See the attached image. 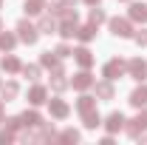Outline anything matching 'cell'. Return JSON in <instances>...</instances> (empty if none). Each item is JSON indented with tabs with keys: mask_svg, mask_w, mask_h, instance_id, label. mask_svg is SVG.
I'll use <instances>...</instances> for the list:
<instances>
[{
	"mask_svg": "<svg viewBox=\"0 0 147 145\" xmlns=\"http://www.w3.org/2000/svg\"><path fill=\"white\" fill-rule=\"evenodd\" d=\"M82 122H85V128H99L102 125V117H99V111H93V114H88V117H82Z\"/></svg>",
	"mask_w": 147,
	"mask_h": 145,
	"instance_id": "4316f807",
	"label": "cell"
},
{
	"mask_svg": "<svg viewBox=\"0 0 147 145\" xmlns=\"http://www.w3.org/2000/svg\"><path fill=\"white\" fill-rule=\"evenodd\" d=\"M102 74H105V80H119V77H125V74H127V63H125V60H119V57H113V60L105 63Z\"/></svg>",
	"mask_w": 147,
	"mask_h": 145,
	"instance_id": "277c9868",
	"label": "cell"
},
{
	"mask_svg": "<svg viewBox=\"0 0 147 145\" xmlns=\"http://www.w3.org/2000/svg\"><path fill=\"white\" fill-rule=\"evenodd\" d=\"M37 29H40V34H57V29H59V20H57L54 14H40Z\"/></svg>",
	"mask_w": 147,
	"mask_h": 145,
	"instance_id": "9c48e42d",
	"label": "cell"
},
{
	"mask_svg": "<svg viewBox=\"0 0 147 145\" xmlns=\"http://www.w3.org/2000/svg\"><path fill=\"white\" fill-rule=\"evenodd\" d=\"M122 3H127V0H122Z\"/></svg>",
	"mask_w": 147,
	"mask_h": 145,
	"instance_id": "74e56055",
	"label": "cell"
},
{
	"mask_svg": "<svg viewBox=\"0 0 147 145\" xmlns=\"http://www.w3.org/2000/svg\"><path fill=\"white\" fill-rule=\"evenodd\" d=\"M125 114L122 111H113V114H108V120H105V128H108V134H116V131H122L125 128Z\"/></svg>",
	"mask_w": 147,
	"mask_h": 145,
	"instance_id": "30bf717a",
	"label": "cell"
},
{
	"mask_svg": "<svg viewBox=\"0 0 147 145\" xmlns=\"http://www.w3.org/2000/svg\"><path fill=\"white\" fill-rule=\"evenodd\" d=\"M127 77H133L136 83H144V80H147V63L142 60V57L127 60Z\"/></svg>",
	"mask_w": 147,
	"mask_h": 145,
	"instance_id": "8992f818",
	"label": "cell"
},
{
	"mask_svg": "<svg viewBox=\"0 0 147 145\" xmlns=\"http://www.w3.org/2000/svg\"><path fill=\"white\" fill-rule=\"evenodd\" d=\"M17 46V34H11V31H3L0 29V51H11Z\"/></svg>",
	"mask_w": 147,
	"mask_h": 145,
	"instance_id": "44dd1931",
	"label": "cell"
},
{
	"mask_svg": "<svg viewBox=\"0 0 147 145\" xmlns=\"http://www.w3.org/2000/svg\"><path fill=\"white\" fill-rule=\"evenodd\" d=\"M6 128H11V131H20V128H23V120H20V117H9V120H6Z\"/></svg>",
	"mask_w": 147,
	"mask_h": 145,
	"instance_id": "1f68e13d",
	"label": "cell"
},
{
	"mask_svg": "<svg viewBox=\"0 0 147 145\" xmlns=\"http://www.w3.org/2000/svg\"><path fill=\"white\" fill-rule=\"evenodd\" d=\"M48 111H51V117H54V120H65V117L71 114V108H68V103H65V100H59V97H54V100H48Z\"/></svg>",
	"mask_w": 147,
	"mask_h": 145,
	"instance_id": "ba28073f",
	"label": "cell"
},
{
	"mask_svg": "<svg viewBox=\"0 0 147 145\" xmlns=\"http://www.w3.org/2000/svg\"><path fill=\"white\" fill-rule=\"evenodd\" d=\"M68 85H71V83L65 80V68H62V66H59V68H54V77H51V88L59 94V91H65Z\"/></svg>",
	"mask_w": 147,
	"mask_h": 145,
	"instance_id": "2e32d148",
	"label": "cell"
},
{
	"mask_svg": "<svg viewBox=\"0 0 147 145\" xmlns=\"http://www.w3.org/2000/svg\"><path fill=\"white\" fill-rule=\"evenodd\" d=\"M96 97H99V100H113V97H116L113 80H102V83H96Z\"/></svg>",
	"mask_w": 147,
	"mask_h": 145,
	"instance_id": "9a60e30c",
	"label": "cell"
},
{
	"mask_svg": "<svg viewBox=\"0 0 147 145\" xmlns=\"http://www.w3.org/2000/svg\"><path fill=\"white\" fill-rule=\"evenodd\" d=\"M93 37H96V26H93V23L79 26V29H76V40H82V43H91Z\"/></svg>",
	"mask_w": 147,
	"mask_h": 145,
	"instance_id": "7402d4cb",
	"label": "cell"
},
{
	"mask_svg": "<svg viewBox=\"0 0 147 145\" xmlns=\"http://www.w3.org/2000/svg\"><path fill=\"white\" fill-rule=\"evenodd\" d=\"M17 40H23L26 46H34L37 40H40V29L31 26L28 20H20L17 23Z\"/></svg>",
	"mask_w": 147,
	"mask_h": 145,
	"instance_id": "3957f363",
	"label": "cell"
},
{
	"mask_svg": "<svg viewBox=\"0 0 147 145\" xmlns=\"http://www.w3.org/2000/svg\"><path fill=\"white\" fill-rule=\"evenodd\" d=\"M62 3H65V6H74V3H76V0H62Z\"/></svg>",
	"mask_w": 147,
	"mask_h": 145,
	"instance_id": "d590c367",
	"label": "cell"
},
{
	"mask_svg": "<svg viewBox=\"0 0 147 145\" xmlns=\"http://www.w3.org/2000/svg\"><path fill=\"white\" fill-rule=\"evenodd\" d=\"M71 85H74L76 91H88V88H93V85H96V80L91 77V71H88V68H82L79 74H74Z\"/></svg>",
	"mask_w": 147,
	"mask_h": 145,
	"instance_id": "52a82bcc",
	"label": "cell"
},
{
	"mask_svg": "<svg viewBox=\"0 0 147 145\" xmlns=\"http://www.w3.org/2000/svg\"><path fill=\"white\" fill-rule=\"evenodd\" d=\"M0 91H3V100L9 103V100H14V97H17V94H20V85H17V83H14V80H9L6 85H0Z\"/></svg>",
	"mask_w": 147,
	"mask_h": 145,
	"instance_id": "cb8c5ba5",
	"label": "cell"
},
{
	"mask_svg": "<svg viewBox=\"0 0 147 145\" xmlns=\"http://www.w3.org/2000/svg\"><path fill=\"white\" fill-rule=\"evenodd\" d=\"M133 40H136V46H147V29H139V31H133Z\"/></svg>",
	"mask_w": 147,
	"mask_h": 145,
	"instance_id": "4dcf8cb0",
	"label": "cell"
},
{
	"mask_svg": "<svg viewBox=\"0 0 147 145\" xmlns=\"http://www.w3.org/2000/svg\"><path fill=\"white\" fill-rule=\"evenodd\" d=\"M105 20H108V14H105L99 6H93L91 12H88V23H93V26H99V23H105Z\"/></svg>",
	"mask_w": 147,
	"mask_h": 145,
	"instance_id": "d4e9b609",
	"label": "cell"
},
{
	"mask_svg": "<svg viewBox=\"0 0 147 145\" xmlns=\"http://www.w3.org/2000/svg\"><path fill=\"white\" fill-rule=\"evenodd\" d=\"M0 6H3V0H0Z\"/></svg>",
	"mask_w": 147,
	"mask_h": 145,
	"instance_id": "f35d334b",
	"label": "cell"
},
{
	"mask_svg": "<svg viewBox=\"0 0 147 145\" xmlns=\"http://www.w3.org/2000/svg\"><path fill=\"white\" fill-rule=\"evenodd\" d=\"M40 71H42V66H23V74H26L28 80H37Z\"/></svg>",
	"mask_w": 147,
	"mask_h": 145,
	"instance_id": "f546056e",
	"label": "cell"
},
{
	"mask_svg": "<svg viewBox=\"0 0 147 145\" xmlns=\"http://www.w3.org/2000/svg\"><path fill=\"white\" fill-rule=\"evenodd\" d=\"M0 85H3V83H0Z\"/></svg>",
	"mask_w": 147,
	"mask_h": 145,
	"instance_id": "ab89813d",
	"label": "cell"
},
{
	"mask_svg": "<svg viewBox=\"0 0 147 145\" xmlns=\"http://www.w3.org/2000/svg\"><path fill=\"white\" fill-rule=\"evenodd\" d=\"M130 105L133 108H144L147 105V85L142 83L139 88H133V94H130Z\"/></svg>",
	"mask_w": 147,
	"mask_h": 145,
	"instance_id": "5bb4252c",
	"label": "cell"
},
{
	"mask_svg": "<svg viewBox=\"0 0 147 145\" xmlns=\"http://www.w3.org/2000/svg\"><path fill=\"white\" fill-rule=\"evenodd\" d=\"M85 3H88V6H99V0H85Z\"/></svg>",
	"mask_w": 147,
	"mask_h": 145,
	"instance_id": "e575fe53",
	"label": "cell"
},
{
	"mask_svg": "<svg viewBox=\"0 0 147 145\" xmlns=\"http://www.w3.org/2000/svg\"><path fill=\"white\" fill-rule=\"evenodd\" d=\"M57 140H59V142H79V131H76V128H65Z\"/></svg>",
	"mask_w": 147,
	"mask_h": 145,
	"instance_id": "484cf974",
	"label": "cell"
},
{
	"mask_svg": "<svg viewBox=\"0 0 147 145\" xmlns=\"http://www.w3.org/2000/svg\"><path fill=\"white\" fill-rule=\"evenodd\" d=\"M108 26H110V34L113 37H133V31H136L130 17H110Z\"/></svg>",
	"mask_w": 147,
	"mask_h": 145,
	"instance_id": "7a4b0ae2",
	"label": "cell"
},
{
	"mask_svg": "<svg viewBox=\"0 0 147 145\" xmlns=\"http://www.w3.org/2000/svg\"><path fill=\"white\" fill-rule=\"evenodd\" d=\"M11 140H14V131H11V128H6V131H0V142H3V145H9Z\"/></svg>",
	"mask_w": 147,
	"mask_h": 145,
	"instance_id": "d6a6232c",
	"label": "cell"
},
{
	"mask_svg": "<svg viewBox=\"0 0 147 145\" xmlns=\"http://www.w3.org/2000/svg\"><path fill=\"white\" fill-rule=\"evenodd\" d=\"M127 17L133 20V23H147V3H130Z\"/></svg>",
	"mask_w": 147,
	"mask_h": 145,
	"instance_id": "4fadbf2b",
	"label": "cell"
},
{
	"mask_svg": "<svg viewBox=\"0 0 147 145\" xmlns=\"http://www.w3.org/2000/svg\"><path fill=\"white\" fill-rule=\"evenodd\" d=\"M0 29H3V23H0Z\"/></svg>",
	"mask_w": 147,
	"mask_h": 145,
	"instance_id": "8d00e7d4",
	"label": "cell"
},
{
	"mask_svg": "<svg viewBox=\"0 0 147 145\" xmlns=\"http://www.w3.org/2000/svg\"><path fill=\"white\" fill-rule=\"evenodd\" d=\"M0 122H6V117H3V100H0Z\"/></svg>",
	"mask_w": 147,
	"mask_h": 145,
	"instance_id": "836d02e7",
	"label": "cell"
},
{
	"mask_svg": "<svg viewBox=\"0 0 147 145\" xmlns=\"http://www.w3.org/2000/svg\"><path fill=\"white\" fill-rule=\"evenodd\" d=\"M125 131H127V137L139 140V137H142V131H147V108L139 111V114H136V120L125 122Z\"/></svg>",
	"mask_w": 147,
	"mask_h": 145,
	"instance_id": "5b68a950",
	"label": "cell"
},
{
	"mask_svg": "<svg viewBox=\"0 0 147 145\" xmlns=\"http://www.w3.org/2000/svg\"><path fill=\"white\" fill-rule=\"evenodd\" d=\"M74 60L79 63V68H91L93 66V54L88 46H79V49H74Z\"/></svg>",
	"mask_w": 147,
	"mask_h": 145,
	"instance_id": "8fae6325",
	"label": "cell"
},
{
	"mask_svg": "<svg viewBox=\"0 0 147 145\" xmlns=\"http://www.w3.org/2000/svg\"><path fill=\"white\" fill-rule=\"evenodd\" d=\"M54 54L59 57V60H65V57H71L74 51H71V46H68V43H59V46L54 49Z\"/></svg>",
	"mask_w": 147,
	"mask_h": 145,
	"instance_id": "f1b7e54d",
	"label": "cell"
},
{
	"mask_svg": "<svg viewBox=\"0 0 147 145\" xmlns=\"http://www.w3.org/2000/svg\"><path fill=\"white\" fill-rule=\"evenodd\" d=\"M76 111H79L82 117L93 114V111H96V97H91V94H82V97L76 100Z\"/></svg>",
	"mask_w": 147,
	"mask_h": 145,
	"instance_id": "7c38bea8",
	"label": "cell"
},
{
	"mask_svg": "<svg viewBox=\"0 0 147 145\" xmlns=\"http://www.w3.org/2000/svg\"><path fill=\"white\" fill-rule=\"evenodd\" d=\"M37 140H42V142H51V140H57L54 128H48L45 122H42V125H40V134H37Z\"/></svg>",
	"mask_w": 147,
	"mask_h": 145,
	"instance_id": "83f0119b",
	"label": "cell"
},
{
	"mask_svg": "<svg viewBox=\"0 0 147 145\" xmlns=\"http://www.w3.org/2000/svg\"><path fill=\"white\" fill-rule=\"evenodd\" d=\"M20 120H23V128H40L42 125V117H40L37 111H23Z\"/></svg>",
	"mask_w": 147,
	"mask_h": 145,
	"instance_id": "d6986e66",
	"label": "cell"
},
{
	"mask_svg": "<svg viewBox=\"0 0 147 145\" xmlns=\"http://www.w3.org/2000/svg\"><path fill=\"white\" fill-rule=\"evenodd\" d=\"M42 9H45V0H26V3H23V12H26L28 17L42 14Z\"/></svg>",
	"mask_w": 147,
	"mask_h": 145,
	"instance_id": "ffe728a7",
	"label": "cell"
},
{
	"mask_svg": "<svg viewBox=\"0 0 147 145\" xmlns=\"http://www.w3.org/2000/svg\"><path fill=\"white\" fill-rule=\"evenodd\" d=\"M76 29H79L76 12H74V9H68V12L62 14V20H59V29H57V34H62L65 40H71V37H76Z\"/></svg>",
	"mask_w": 147,
	"mask_h": 145,
	"instance_id": "6da1fadb",
	"label": "cell"
},
{
	"mask_svg": "<svg viewBox=\"0 0 147 145\" xmlns=\"http://www.w3.org/2000/svg\"><path fill=\"white\" fill-rule=\"evenodd\" d=\"M40 66L54 71V68H59V57H57L54 51H42V57H40Z\"/></svg>",
	"mask_w": 147,
	"mask_h": 145,
	"instance_id": "603a6c76",
	"label": "cell"
},
{
	"mask_svg": "<svg viewBox=\"0 0 147 145\" xmlns=\"http://www.w3.org/2000/svg\"><path fill=\"white\" fill-rule=\"evenodd\" d=\"M0 66H3V71H6V74H17V71H23V63H20L14 54L3 57V60H0Z\"/></svg>",
	"mask_w": 147,
	"mask_h": 145,
	"instance_id": "ac0fdd59",
	"label": "cell"
},
{
	"mask_svg": "<svg viewBox=\"0 0 147 145\" xmlns=\"http://www.w3.org/2000/svg\"><path fill=\"white\" fill-rule=\"evenodd\" d=\"M45 97H48V91L42 88V85H31V88H28V103H31V105H42V103H48Z\"/></svg>",
	"mask_w": 147,
	"mask_h": 145,
	"instance_id": "e0dca14e",
	"label": "cell"
}]
</instances>
